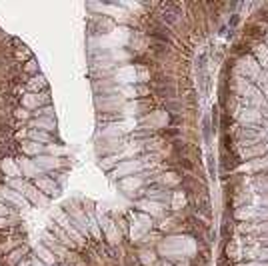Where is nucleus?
Returning a JSON list of instances; mask_svg holds the SVG:
<instances>
[{"mask_svg":"<svg viewBox=\"0 0 268 266\" xmlns=\"http://www.w3.org/2000/svg\"><path fill=\"white\" fill-rule=\"evenodd\" d=\"M44 196H56L58 194V186H56V182H54V178L52 176H36L34 178V182H32Z\"/></svg>","mask_w":268,"mask_h":266,"instance_id":"obj_1","label":"nucleus"},{"mask_svg":"<svg viewBox=\"0 0 268 266\" xmlns=\"http://www.w3.org/2000/svg\"><path fill=\"white\" fill-rule=\"evenodd\" d=\"M0 172L6 174L8 180H12V178H22V172H20L18 162H16L14 158H10V156H2V158H0Z\"/></svg>","mask_w":268,"mask_h":266,"instance_id":"obj_2","label":"nucleus"},{"mask_svg":"<svg viewBox=\"0 0 268 266\" xmlns=\"http://www.w3.org/2000/svg\"><path fill=\"white\" fill-rule=\"evenodd\" d=\"M238 152H240V160H256V158H262V154H266L268 146L266 142H258L248 148H238Z\"/></svg>","mask_w":268,"mask_h":266,"instance_id":"obj_3","label":"nucleus"},{"mask_svg":"<svg viewBox=\"0 0 268 266\" xmlns=\"http://www.w3.org/2000/svg\"><path fill=\"white\" fill-rule=\"evenodd\" d=\"M18 166H20V172H22V178H36L38 174H40V168L36 166V162L32 160V158H28V156H20L18 160Z\"/></svg>","mask_w":268,"mask_h":266,"instance_id":"obj_4","label":"nucleus"},{"mask_svg":"<svg viewBox=\"0 0 268 266\" xmlns=\"http://www.w3.org/2000/svg\"><path fill=\"white\" fill-rule=\"evenodd\" d=\"M28 256H30V246H28V244H22V246L14 248L12 252H8V254L4 256V264L16 266L18 262H22L24 258H28Z\"/></svg>","mask_w":268,"mask_h":266,"instance_id":"obj_5","label":"nucleus"},{"mask_svg":"<svg viewBox=\"0 0 268 266\" xmlns=\"http://www.w3.org/2000/svg\"><path fill=\"white\" fill-rule=\"evenodd\" d=\"M20 152H22L24 156H28V158H36V156H40V154L46 152V146H44V144H38V142H34V140H30V138H26V140H22V144H20Z\"/></svg>","mask_w":268,"mask_h":266,"instance_id":"obj_6","label":"nucleus"},{"mask_svg":"<svg viewBox=\"0 0 268 266\" xmlns=\"http://www.w3.org/2000/svg\"><path fill=\"white\" fill-rule=\"evenodd\" d=\"M32 160L36 162V166L40 168V172H46V170H50V168H58V166L64 164L62 158H56V156H52V154H40V156H36V158H32Z\"/></svg>","mask_w":268,"mask_h":266,"instance_id":"obj_7","label":"nucleus"},{"mask_svg":"<svg viewBox=\"0 0 268 266\" xmlns=\"http://www.w3.org/2000/svg\"><path fill=\"white\" fill-rule=\"evenodd\" d=\"M24 198H26V202L32 204V206H42V204H46V196H44L32 182L26 184V188H24Z\"/></svg>","mask_w":268,"mask_h":266,"instance_id":"obj_8","label":"nucleus"},{"mask_svg":"<svg viewBox=\"0 0 268 266\" xmlns=\"http://www.w3.org/2000/svg\"><path fill=\"white\" fill-rule=\"evenodd\" d=\"M50 234H52V236L56 238V242H58V244H62L64 248H70V250H72V248H78V246H76V242L68 236V232H66L64 228H60L58 224H52V226H50Z\"/></svg>","mask_w":268,"mask_h":266,"instance_id":"obj_9","label":"nucleus"},{"mask_svg":"<svg viewBox=\"0 0 268 266\" xmlns=\"http://www.w3.org/2000/svg\"><path fill=\"white\" fill-rule=\"evenodd\" d=\"M224 258H226L228 262H236V260L242 258V250H240V242H238V238L232 236V238L226 242V246H224Z\"/></svg>","mask_w":268,"mask_h":266,"instance_id":"obj_10","label":"nucleus"},{"mask_svg":"<svg viewBox=\"0 0 268 266\" xmlns=\"http://www.w3.org/2000/svg\"><path fill=\"white\" fill-rule=\"evenodd\" d=\"M26 88H28L32 94H40V92L48 90V82H46V78H44L42 74H36V76H32V78L26 80Z\"/></svg>","mask_w":268,"mask_h":266,"instance_id":"obj_11","label":"nucleus"},{"mask_svg":"<svg viewBox=\"0 0 268 266\" xmlns=\"http://www.w3.org/2000/svg\"><path fill=\"white\" fill-rule=\"evenodd\" d=\"M30 128H36V130H44V132H56V120L54 118H32L28 122Z\"/></svg>","mask_w":268,"mask_h":266,"instance_id":"obj_12","label":"nucleus"},{"mask_svg":"<svg viewBox=\"0 0 268 266\" xmlns=\"http://www.w3.org/2000/svg\"><path fill=\"white\" fill-rule=\"evenodd\" d=\"M22 244H24V242H22L20 236H10V238L0 240V256H6L8 252H12L14 248H18V246H22Z\"/></svg>","mask_w":268,"mask_h":266,"instance_id":"obj_13","label":"nucleus"},{"mask_svg":"<svg viewBox=\"0 0 268 266\" xmlns=\"http://www.w3.org/2000/svg\"><path fill=\"white\" fill-rule=\"evenodd\" d=\"M34 252H36L38 260H40V262H44L46 266H54V264H56V256H54V254H52V252H50V250H48V248H46L42 242H40V244L34 248Z\"/></svg>","mask_w":268,"mask_h":266,"instance_id":"obj_14","label":"nucleus"},{"mask_svg":"<svg viewBox=\"0 0 268 266\" xmlns=\"http://www.w3.org/2000/svg\"><path fill=\"white\" fill-rule=\"evenodd\" d=\"M28 138H30V140H34V142H38V144H44V146L52 144V140H54V136H52L50 132L36 130V128H30V130H28Z\"/></svg>","mask_w":268,"mask_h":266,"instance_id":"obj_15","label":"nucleus"},{"mask_svg":"<svg viewBox=\"0 0 268 266\" xmlns=\"http://www.w3.org/2000/svg\"><path fill=\"white\" fill-rule=\"evenodd\" d=\"M252 56H254V60L260 64V68L262 66H268V46L264 44V42H260L252 52H250Z\"/></svg>","mask_w":268,"mask_h":266,"instance_id":"obj_16","label":"nucleus"},{"mask_svg":"<svg viewBox=\"0 0 268 266\" xmlns=\"http://www.w3.org/2000/svg\"><path fill=\"white\" fill-rule=\"evenodd\" d=\"M26 184H28L26 178H12V180H6V186L12 188V190H16V192H20V194H24Z\"/></svg>","mask_w":268,"mask_h":266,"instance_id":"obj_17","label":"nucleus"},{"mask_svg":"<svg viewBox=\"0 0 268 266\" xmlns=\"http://www.w3.org/2000/svg\"><path fill=\"white\" fill-rule=\"evenodd\" d=\"M22 72H24V74H28V78L36 76V74H38V62H36L34 58H30L28 62H24V64H22Z\"/></svg>","mask_w":268,"mask_h":266,"instance_id":"obj_18","label":"nucleus"},{"mask_svg":"<svg viewBox=\"0 0 268 266\" xmlns=\"http://www.w3.org/2000/svg\"><path fill=\"white\" fill-rule=\"evenodd\" d=\"M12 116L16 118V120H22V122H30L32 120V112L30 110H26V108H16L14 112H12Z\"/></svg>","mask_w":268,"mask_h":266,"instance_id":"obj_19","label":"nucleus"},{"mask_svg":"<svg viewBox=\"0 0 268 266\" xmlns=\"http://www.w3.org/2000/svg\"><path fill=\"white\" fill-rule=\"evenodd\" d=\"M18 222L14 220V218H10V216H0V232L2 230H8V228H14Z\"/></svg>","mask_w":268,"mask_h":266,"instance_id":"obj_20","label":"nucleus"},{"mask_svg":"<svg viewBox=\"0 0 268 266\" xmlns=\"http://www.w3.org/2000/svg\"><path fill=\"white\" fill-rule=\"evenodd\" d=\"M222 234L230 240V238H232V234H234V222H230V220H228V222H224V226H222Z\"/></svg>","mask_w":268,"mask_h":266,"instance_id":"obj_21","label":"nucleus"},{"mask_svg":"<svg viewBox=\"0 0 268 266\" xmlns=\"http://www.w3.org/2000/svg\"><path fill=\"white\" fill-rule=\"evenodd\" d=\"M0 216H12V208L6 206L4 202H0Z\"/></svg>","mask_w":268,"mask_h":266,"instance_id":"obj_22","label":"nucleus"},{"mask_svg":"<svg viewBox=\"0 0 268 266\" xmlns=\"http://www.w3.org/2000/svg\"><path fill=\"white\" fill-rule=\"evenodd\" d=\"M30 266H46V264H44V262H40L38 258H32V260H30Z\"/></svg>","mask_w":268,"mask_h":266,"instance_id":"obj_23","label":"nucleus"},{"mask_svg":"<svg viewBox=\"0 0 268 266\" xmlns=\"http://www.w3.org/2000/svg\"><path fill=\"white\" fill-rule=\"evenodd\" d=\"M30 260H32V258H24L22 262H18L16 266H30Z\"/></svg>","mask_w":268,"mask_h":266,"instance_id":"obj_24","label":"nucleus"},{"mask_svg":"<svg viewBox=\"0 0 268 266\" xmlns=\"http://www.w3.org/2000/svg\"><path fill=\"white\" fill-rule=\"evenodd\" d=\"M262 42H264V44H266V46H268V32H266V34H264V40H262Z\"/></svg>","mask_w":268,"mask_h":266,"instance_id":"obj_25","label":"nucleus"},{"mask_svg":"<svg viewBox=\"0 0 268 266\" xmlns=\"http://www.w3.org/2000/svg\"><path fill=\"white\" fill-rule=\"evenodd\" d=\"M58 266H68V264H58Z\"/></svg>","mask_w":268,"mask_h":266,"instance_id":"obj_26","label":"nucleus"}]
</instances>
